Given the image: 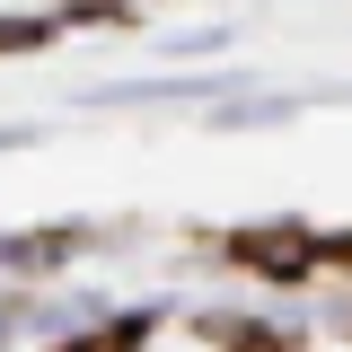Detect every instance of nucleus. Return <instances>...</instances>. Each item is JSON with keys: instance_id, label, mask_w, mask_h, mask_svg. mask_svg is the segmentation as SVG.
<instances>
[{"instance_id": "f257e3e1", "label": "nucleus", "mask_w": 352, "mask_h": 352, "mask_svg": "<svg viewBox=\"0 0 352 352\" xmlns=\"http://www.w3.org/2000/svg\"><path fill=\"white\" fill-rule=\"evenodd\" d=\"M317 256H326V247H317L308 229H256V238H238V264H256L264 282H308Z\"/></svg>"}, {"instance_id": "f03ea898", "label": "nucleus", "mask_w": 352, "mask_h": 352, "mask_svg": "<svg viewBox=\"0 0 352 352\" xmlns=\"http://www.w3.org/2000/svg\"><path fill=\"white\" fill-rule=\"evenodd\" d=\"M203 335H212V344H229V352H282V335H264V326H238V317H212Z\"/></svg>"}, {"instance_id": "7ed1b4c3", "label": "nucleus", "mask_w": 352, "mask_h": 352, "mask_svg": "<svg viewBox=\"0 0 352 352\" xmlns=\"http://www.w3.org/2000/svg\"><path fill=\"white\" fill-rule=\"evenodd\" d=\"M71 352H132V326H115V335H88V344H71Z\"/></svg>"}]
</instances>
